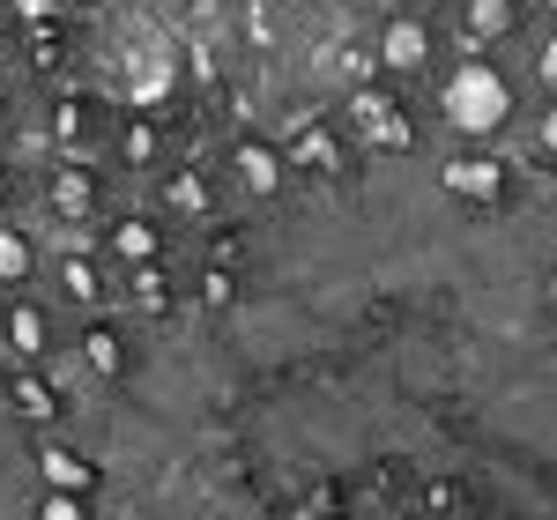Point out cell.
<instances>
[{
	"mask_svg": "<svg viewBox=\"0 0 557 520\" xmlns=\"http://www.w3.org/2000/svg\"><path fill=\"white\" fill-rule=\"evenodd\" d=\"M38 520H83L75 491H45V498H38Z\"/></svg>",
	"mask_w": 557,
	"mask_h": 520,
	"instance_id": "cell-13",
	"label": "cell"
},
{
	"mask_svg": "<svg viewBox=\"0 0 557 520\" xmlns=\"http://www.w3.org/2000/svg\"><path fill=\"white\" fill-rule=\"evenodd\" d=\"M60 283H67V298H97V268H89V260H67V268H60Z\"/></svg>",
	"mask_w": 557,
	"mask_h": 520,
	"instance_id": "cell-12",
	"label": "cell"
},
{
	"mask_svg": "<svg viewBox=\"0 0 557 520\" xmlns=\"http://www.w3.org/2000/svg\"><path fill=\"white\" fill-rule=\"evenodd\" d=\"M8 343L23 349V357H38V349H45V312H38V305H15V312H8Z\"/></svg>",
	"mask_w": 557,
	"mask_h": 520,
	"instance_id": "cell-6",
	"label": "cell"
},
{
	"mask_svg": "<svg viewBox=\"0 0 557 520\" xmlns=\"http://www.w3.org/2000/svg\"><path fill=\"white\" fill-rule=\"evenodd\" d=\"M417 52H424V38H417L409 23H394V30H386V60H394V67H409Z\"/></svg>",
	"mask_w": 557,
	"mask_h": 520,
	"instance_id": "cell-10",
	"label": "cell"
},
{
	"mask_svg": "<svg viewBox=\"0 0 557 520\" xmlns=\"http://www.w3.org/2000/svg\"><path fill=\"white\" fill-rule=\"evenodd\" d=\"M45 201H52L60 216H75V223H83V216H89V178L75 172V164H67V172H52V186H45Z\"/></svg>",
	"mask_w": 557,
	"mask_h": 520,
	"instance_id": "cell-4",
	"label": "cell"
},
{
	"mask_svg": "<svg viewBox=\"0 0 557 520\" xmlns=\"http://www.w3.org/2000/svg\"><path fill=\"white\" fill-rule=\"evenodd\" d=\"M38 476H45V491H83L89 461H83V454H67V446H52V454H38Z\"/></svg>",
	"mask_w": 557,
	"mask_h": 520,
	"instance_id": "cell-3",
	"label": "cell"
},
{
	"mask_svg": "<svg viewBox=\"0 0 557 520\" xmlns=\"http://www.w3.org/2000/svg\"><path fill=\"white\" fill-rule=\"evenodd\" d=\"M38 491H45V476H38V454H30L23 438H15L8 424H0V520H30Z\"/></svg>",
	"mask_w": 557,
	"mask_h": 520,
	"instance_id": "cell-1",
	"label": "cell"
},
{
	"mask_svg": "<svg viewBox=\"0 0 557 520\" xmlns=\"http://www.w3.org/2000/svg\"><path fill=\"white\" fill-rule=\"evenodd\" d=\"M0 186H8V178H0Z\"/></svg>",
	"mask_w": 557,
	"mask_h": 520,
	"instance_id": "cell-16",
	"label": "cell"
},
{
	"mask_svg": "<svg viewBox=\"0 0 557 520\" xmlns=\"http://www.w3.org/2000/svg\"><path fill=\"white\" fill-rule=\"evenodd\" d=\"M446 112H454L461 127H491V120H498V89L483 83V75H461L454 97H446Z\"/></svg>",
	"mask_w": 557,
	"mask_h": 520,
	"instance_id": "cell-2",
	"label": "cell"
},
{
	"mask_svg": "<svg viewBox=\"0 0 557 520\" xmlns=\"http://www.w3.org/2000/svg\"><path fill=\"white\" fill-rule=\"evenodd\" d=\"M112 253H120V260H149V253H157V231H149L141 216H127L120 231H112Z\"/></svg>",
	"mask_w": 557,
	"mask_h": 520,
	"instance_id": "cell-7",
	"label": "cell"
},
{
	"mask_svg": "<svg viewBox=\"0 0 557 520\" xmlns=\"http://www.w3.org/2000/svg\"><path fill=\"white\" fill-rule=\"evenodd\" d=\"M30 238H23V231H15V223H0V283H23V275H30Z\"/></svg>",
	"mask_w": 557,
	"mask_h": 520,
	"instance_id": "cell-5",
	"label": "cell"
},
{
	"mask_svg": "<svg viewBox=\"0 0 557 520\" xmlns=\"http://www.w3.org/2000/svg\"><path fill=\"white\" fill-rule=\"evenodd\" d=\"M15 401H23V417H52V394H45L38 380H23V387H15Z\"/></svg>",
	"mask_w": 557,
	"mask_h": 520,
	"instance_id": "cell-15",
	"label": "cell"
},
{
	"mask_svg": "<svg viewBox=\"0 0 557 520\" xmlns=\"http://www.w3.org/2000/svg\"><path fill=\"white\" fill-rule=\"evenodd\" d=\"M120 149H127V164H157V134H149V127H127Z\"/></svg>",
	"mask_w": 557,
	"mask_h": 520,
	"instance_id": "cell-14",
	"label": "cell"
},
{
	"mask_svg": "<svg viewBox=\"0 0 557 520\" xmlns=\"http://www.w3.org/2000/svg\"><path fill=\"white\" fill-rule=\"evenodd\" d=\"M83 357L97 364V372H120V364H127V349H120V335H112V327H89V335H83Z\"/></svg>",
	"mask_w": 557,
	"mask_h": 520,
	"instance_id": "cell-8",
	"label": "cell"
},
{
	"mask_svg": "<svg viewBox=\"0 0 557 520\" xmlns=\"http://www.w3.org/2000/svg\"><path fill=\"white\" fill-rule=\"evenodd\" d=\"M238 164H246V186H253V194H275V186H283V164H275L268 149H246Z\"/></svg>",
	"mask_w": 557,
	"mask_h": 520,
	"instance_id": "cell-9",
	"label": "cell"
},
{
	"mask_svg": "<svg viewBox=\"0 0 557 520\" xmlns=\"http://www.w3.org/2000/svg\"><path fill=\"white\" fill-rule=\"evenodd\" d=\"M134 305H141V312H157V305H164V275H157V268H134V290H127Z\"/></svg>",
	"mask_w": 557,
	"mask_h": 520,
	"instance_id": "cell-11",
	"label": "cell"
}]
</instances>
